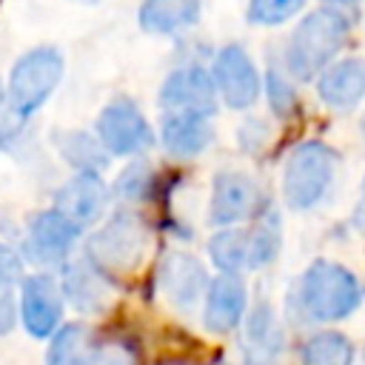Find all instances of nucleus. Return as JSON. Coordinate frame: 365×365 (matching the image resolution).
<instances>
[{"instance_id":"1","label":"nucleus","mask_w":365,"mask_h":365,"mask_svg":"<svg viewBox=\"0 0 365 365\" xmlns=\"http://www.w3.org/2000/svg\"><path fill=\"white\" fill-rule=\"evenodd\" d=\"M348 29L351 23L339 9H317L305 14L285 48V66L291 77L297 80L319 77L345 46Z\"/></svg>"},{"instance_id":"2","label":"nucleus","mask_w":365,"mask_h":365,"mask_svg":"<svg viewBox=\"0 0 365 365\" xmlns=\"http://www.w3.org/2000/svg\"><path fill=\"white\" fill-rule=\"evenodd\" d=\"M362 302L356 277L328 259H317L305 268L297 285V305L314 322H336L351 317Z\"/></svg>"},{"instance_id":"3","label":"nucleus","mask_w":365,"mask_h":365,"mask_svg":"<svg viewBox=\"0 0 365 365\" xmlns=\"http://www.w3.org/2000/svg\"><path fill=\"white\" fill-rule=\"evenodd\" d=\"M334 151L322 143H299L288 160H285V168H282V197L288 202V208L294 211H305V208H314L331 180H334Z\"/></svg>"},{"instance_id":"4","label":"nucleus","mask_w":365,"mask_h":365,"mask_svg":"<svg viewBox=\"0 0 365 365\" xmlns=\"http://www.w3.org/2000/svg\"><path fill=\"white\" fill-rule=\"evenodd\" d=\"M148 242V231L140 217L134 214H114L88 242L86 254L91 265L108 277L128 274L140 265L143 251Z\"/></svg>"},{"instance_id":"5","label":"nucleus","mask_w":365,"mask_h":365,"mask_svg":"<svg viewBox=\"0 0 365 365\" xmlns=\"http://www.w3.org/2000/svg\"><path fill=\"white\" fill-rule=\"evenodd\" d=\"M63 77V57L51 46L31 48L23 54L9 77V103L20 117L34 114Z\"/></svg>"},{"instance_id":"6","label":"nucleus","mask_w":365,"mask_h":365,"mask_svg":"<svg viewBox=\"0 0 365 365\" xmlns=\"http://www.w3.org/2000/svg\"><path fill=\"white\" fill-rule=\"evenodd\" d=\"M97 134H100V143L106 145V151L114 154V157L145 151L154 143V134H151L143 111L131 100H125V97L111 100L100 111V117H97Z\"/></svg>"},{"instance_id":"7","label":"nucleus","mask_w":365,"mask_h":365,"mask_svg":"<svg viewBox=\"0 0 365 365\" xmlns=\"http://www.w3.org/2000/svg\"><path fill=\"white\" fill-rule=\"evenodd\" d=\"M160 108L163 114H194L211 117L217 108V83L200 66H185L168 74L160 88Z\"/></svg>"},{"instance_id":"8","label":"nucleus","mask_w":365,"mask_h":365,"mask_svg":"<svg viewBox=\"0 0 365 365\" xmlns=\"http://www.w3.org/2000/svg\"><path fill=\"white\" fill-rule=\"evenodd\" d=\"M48 365H131V359L125 351L97 339L83 322H68L51 339Z\"/></svg>"},{"instance_id":"9","label":"nucleus","mask_w":365,"mask_h":365,"mask_svg":"<svg viewBox=\"0 0 365 365\" xmlns=\"http://www.w3.org/2000/svg\"><path fill=\"white\" fill-rule=\"evenodd\" d=\"M262 194L257 182L242 174V171H220L214 177V191H211V208L208 217L214 225H234L259 211Z\"/></svg>"},{"instance_id":"10","label":"nucleus","mask_w":365,"mask_h":365,"mask_svg":"<svg viewBox=\"0 0 365 365\" xmlns=\"http://www.w3.org/2000/svg\"><path fill=\"white\" fill-rule=\"evenodd\" d=\"M214 83L231 108H248L259 97V74L242 46L220 48L214 60Z\"/></svg>"},{"instance_id":"11","label":"nucleus","mask_w":365,"mask_h":365,"mask_svg":"<svg viewBox=\"0 0 365 365\" xmlns=\"http://www.w3.org/2000/svg\"><path fill=\"white\" fill-rule=\"evenodd\" d=\"M157 279H160L165 299L177 311H191L200 302V297L205 294V288L211 285L202 262L182 251H171L163 257V262L157 268Z\"/></svg>"},{"instance_id":"12","label":"nucleus","mask_w":365,"mask_h":365,"mask_svg":"<svg viewBox=\"0 0 365 365\" xmlns=\"http://www.w3.org/2000/svg\"><path fill=\"white\" fill-rule=\"evenodd\" d=\"M60 314H63V302L51 277L31 274L20 282V317L31 336L37 339L51 336L60 322Z\"/></svg>"},{"instance_id":"13","label":"nucleus","mask_w":365,"mask_h":365,"mask_svg":"<svg viewBox=\"0 0 365 365\" xmlns=\"http://www.w3.org/2000/svg\"><path fill=\"white\" fill-rule=\"evenodd\" d=\"M106 200H108V188L100 180V174L80 171L66 185H60L57 200H54V208L63 217H68L77 228H86V225H91V222L100 220V214L106 208Z\"/></svg>"},{"instance_id":"14","label":"nucleus","mask_w":365,"mask_h":365,"mask_svg":"<svg viewBox=\"0 0 365 365\" xmlns=\"http://www.w3.org/2000/svg\"><path fill=\"white\" fill-rule=\"evenodd\" d=\"M77 234H80V228L68 217H63L57 208L43 211L34 217V222L29 228V251L43 265L46 262L60 265L68 257V251L74 248Z\"/></svg>"},{"instance_id":"15","label":"nucleus","mask_w":365,"mask_h":365,"mask_svg":"<svg viewBox=\"0 0 365 365\" xmlns=\"http://www.w3.org/2000/svg\"><path fill=\"white\" fill-rule=\"evenodd\" d=\"M245 305H248V294H245L242 279L237 274H220L208 285L202 325L211 334H228L245 317Z\"/></svg>"},{"instance_id":"16","label":"nucleus","mask_w":365,"mask_h":365,"mask_svg":"<svg viewBox=\"0 0 365 365\" xmlns=\"http://www.w3.org/2000/svg\"><path fill=\"white\" fill-rule=\"evenodd\" d=\"M285 348L282 328L268 302H259L248 311L242 325V351L251 365H277Z\"/></svg>"},{"instance_id":"17","label":"nucleus","mask_w":365,"mask_h":365,"mask_svg":"<svg viewBox=\"0 0 365 365\" xmlns=\"http://www.w3.org/2000/svg\"><path fill=\"white\" fill-rule=\"evenodd\" d=\"M317 91L328 108H354L365 97V60L362 57H345L331 63L319 80Z\"/></svg>"},{"instance_id":"18","label":"nucleus","mask_w":365,"mask_h":365,"mask_svg":"<svg viewBox=\"0 0 365 365\" xmlns=\"http://www.w3.org/2000/svg\"><path fill=\"white\" fill-rule=\"evenodd\" d=\"M160 140L171 157L188 160L197 157L211 143V125L208 117L194 114H163L160 123Z\"/></svg>"},{"instance_id":"19","label":"nucleus","mask_w":365,"mask_h":365,"mask_svg":"<svg viewBox=\"0 0 365 365\" xmlns=\"http://www.w3.org/2000/svg\"><path fill=\"white\" fill-rule=\"evenodd\" d=\"M63 291L77 311H103L108 299V282L91 262H68L63 274Z\"/></svg>"},{"instance_id":"20","label":"nucleus","mask_w":365,"mask_h":365,"mask_svg":"<svg viewBox=\"0 0 365 365\" xmlns=\"http://www.w3.org/2000/svg\"><path fill=\"white\" fill-rule=\"evenodd\" d=\"M200 17V0H143L140 26L148 34H174Z\"/></svg>"},{"instance_id":"21","label":"nucleus","mask_w":365,"mask_h":365,"mask_svg":"<svg viewBox=\"0 0 365 365\" xmlns=\"http://www.w3.org/2000/svg\"><path fill=\"white\" fill-rule=\"evenodd\" d=\"M54 145L57 151L66 157V163H71L77 171H91L97 174L100 168H106L108 157H106V145L97 143L91 134L86 131H57L54 134Z\"/></svg>"},{"instance_id":"22","label":"nucleus","mask_w":365,"mask_h":365,"mask_svg":"<svg viewBox=\"0 0 365 365\" xmlns=\"http://www.w3.org/2000/svg\"><path fill=\"white\" fill-rule=\"evenodd\" d=\"M302 365H354V342L339 331H317L302 342Z\"/></svg>"},{"instance_id":"23","label":"nucleus","mask_w":365,"mask_h":365,"mask_svg":"<svg viewBox=\"0 0 365 365\" xmlns=\"http://www.w3.org/2000/svg\"><path fill=\"white\" fill-rule=\"evenodd\" d=\"M208 254L222 274H237L240 268H248V231L225 228L214 234V240L208 242Z\"/></svg>"},{"instance_id":"24","label":"nucleus","mask_w":365,"mask_h":365,"mask_svg":"<svg viewBox=\"0 0 365 365\" xmlns=\"http://www.w3.org/2000/svg\"><path fill=\"white\" fill-rule=\"evenodd\" d=\"M279 220L265 214L254 231H248V268H262L279 254Z\"/></svg>"},{"instance_id":"25","label":"nucleus","mask_w":365,"mask_h":365,"mask_svg":"<svg viewBox=\"0 0 365 365\" xmlns=\"http://www.w3.org/2000/svg\"><path fill=\"white\" fill-rule=\"evenodd\" d=\"M305 0H251L248 3V20L257 26H279L291 20L297 11H302Z\"/></svg>"},{"instance_id":"26","label":"nucleus","mask_w":365,"mask_h":365,"mask_svg":"<svg viewBox=\"0 0 365 365\" xmlns=\"http://www.w3.org/2000/svg\"><path fill=\"white\" fill-rule=\"evenodd\" d=\"M265 88H268V103L274 108L277 117H291L294 108H297V94H294V86L279 74V71H268L265 77Z\"/></svg>"},{"instance_id":"27","label":"nucleus","mask_w":365,"mask_h":365,"mask_svg":"<svg viewBox=\"0 0 365 365\" xmlns=\"http://www.w3.org/2000/svg\"><path fill=\"white\" fill-rule=\"evenodd\" d=\"M151 180H154L151 168H148L145 163H134V165H128V168L120 174L114 191H117L120 197H125V200H137V197H145V194H148Z\"/></svg>"},{"instance_id":"28","label":"nucleus","mask_w":365,"mask_h":365,"mask_svg":"<svg viewBox=\"0 0 365 365\" xmlns=\"http://www.w3.org/2000/svg\"><path fill=\"white\" fill-rule=\"evenodd\" d=\"M20 274H23L20 257H17L9 245H0V288H6V285H11L14 279H20Z\"/></svg>"},{"instance_id":"29","label":"nucleus","mask_w":365,"mask_h":365,"mask_svg":"<svg viewBox=\"0 0 365 365\" xmlns=\"http://www.w3.org/2000/svg\"><path fill=\"white\" fill-rule=\"evenodd\" d=\"M11 328V299L3 294L0 297V334H6Z\"/></svg>"},{"instance_id":"30","label":"nucleus","mask_w":365,"mask_h":365,"mask_svg":"<svg viewBox=\"0 0 365 365\" xmlns=\"http://www.w3.org/2000/svg\"><path fill=\"white\" fill-rule=\"evenodd\" d=\"M362 194H365V182H362ZM359 220L365 222V197H362V205H359Z\"/></svg>"},{"instance_id":"31","label":"nucleus","mask_w":365,"mask_h":365,"mask_svg":"<svg viewBox=\"0 0 365 365\" xmlns=\"http://www.w3.org/2000/svg\"><path fill=\"white\" fill-rule=\"evenodd\" d=\"M336 3H348V0H336Z\"/></svg>"},{"instance_id":"32","label":"nucleus","mask_w":365,"mask_h":365,"mask_svg":"<svg viewBox=\"0 0 365 365\" xmlns=\"http://www.w3.org/2000/svg\"><path fill=\"white\" fill-rule=\"evenodd\" d=\"M163 365H171V362H163Z\"/></svg>"},{"instance_id":"33","label":"nucleus","mask_w":365,"mask_h":365,"mask_svg":"<svg viewBox=\"0 0 365 365\" xmlns=\"http://www.w3.org/2000/svg\"><path fill=\"white\" fill-rule=\"evenodd\" d=\"M362 128H365V120H362Z\"/></svg>"}]
</instances>
